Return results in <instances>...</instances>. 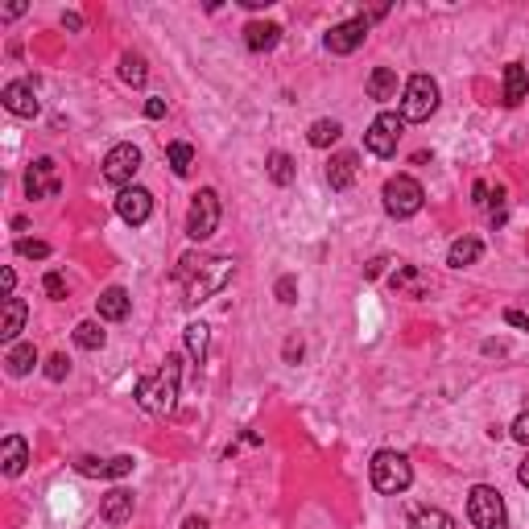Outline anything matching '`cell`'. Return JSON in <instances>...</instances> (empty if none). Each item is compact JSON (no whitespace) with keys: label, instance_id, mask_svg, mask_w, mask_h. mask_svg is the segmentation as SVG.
<instances>
[{"label":"cell","instance_id":"4fadbf2b","mask_svg":"<svg viewBox=\"0 0 529 529\" xmlns=\"http://www.w3.org/2000/svg\"><path fill=\"white\" fill-rule=\"evenodd\" d=\"M389 286H393L401 298H426V294H430V277L422 273L418 264H397L393 277H389Z\"/></svg>","mask_w":529,"mask_h":529},{"label":"cell","instance_id":"7402d4cb","mask_svg":"<svg viewBox=\"0 0 529 529\" xmlns=\"http://www.w3.org/2000/svg\"><path fill=\"white\" fill-rule=\"evenodd\" d=\"M525 96H529V71L521 62H509L505 67V104L509 108H517Z\"/></svg>","mask_w":529,"mask_h":529},{"label":"cell","instance_id":"f546056e","mask_svg":"<svg viewBox=\"0 0 529 529\" xmlns=\"http://www.w3.org/2000/svg\"><path fill=\"white\" fill-rule=\"evenodd\" d=\"M409 529H455V521L446 517L443 509H418L409 517Z\"/></svg>","mask_w":529,"mask_h":529},{"label":"cell","instance_id":"603a6c76","mask_svg":"<svg viewBox=\"0 0 529 529\" xmlns=\"http://www.w3.org/2000/svg\"><path fill=\"white\" fill-rule=\"evenodd\" d=\"M484 257V244L476 241V236H459L455 244H451V253H446V264L451 269H468V264H476Z\"/></svg>","mask_w":529,"mask_h":529},{"label":"cell","instance_id":"b9f144b4","mask_svg":"<svg viewBox=\"0 0 529 529\" xmlns=\"http://www.w3.org/2000/svg\"><path fill=\"white\" fill-rule=\"evenodd\" d=\"M286 360H302V339H289L286 343Z\"/></svg>","mask_w":529,"mask_h":529},{"label":"cell","instance_id":"ee69618b","mask_svg":"<svg viewBox=\"0 0 529 529\" xmlns=\"http://www.w3.org/2000/svg\"><path fill=\"white\" fill-rule=\"evenodd\" d=\"M12 286H17V273H12V269H4V298H12Z\"/></svg>","mask_w":529,"mask_h":529},{"label":"cell","instance_id":"2e32d148","mask_svg":"<svg viewBox=\"0 0 529 529\" xmlns=\"http://www.w3.org/2000/svg\"><path fill=\"white\" fill-rule=\"evenodd\" d=\"M25 463H29V443H25L21 434H9V438L0 443V471H4L9 480H17L25 471Z\"/></svg>","mask_w":529,"mask_h":529},{"label":"cell","instance_id":"ac0fdd59","mask_svg":"<svg viewBox=\"0 0 529 529\" xmlns=\"http://www.w3.org/2000/svg\"><path fill=\"white\" fill-rule=\"evenodd\" d=\"M277 42H281V25H277V21H249V25H244V46L253 50V54L273 50Z\"/></svg>","mask_w":529,"mask_h":529},{"label":"cell","instance_id":"f6af8a7d","mask_svg":"<svg viewBox=\"0 0 529 529\" xmlns=\"http://www.w3.org/2000/svg\"><path fill=\"white\" fill-rule=\"evenodd\" d=\"M182 529H207V517H186L182 521Z\"/></svg>","mask_w":529,"mask_h":529},{"label":"cell","instance_id":"e575fe53","mask_svg":"<svg viewBox=\"0 0 529 529\" xmlns=\"http://www.w3.org/2000/svg\"><path fill=\"white\" fill-rule=\"evenodd\" d=\"M277 302H286V306L298 302V281H294V277H281V281H277Z\"/></svg>","mask_w":529,"mask_h":529},{"label":"cell","instance_id":"f35d334b","mask_svg":"<svg viewBox=\"0 0 529 529\" xmlns=\"http://www.w3.org/2000/svg\"><path fill=\"white\" fill-rule=\"evenodd\" d=\"M145 116H149V121H162V116H166V99H149V104H145Z\"/></svg>","mask_w":529,"mask_h":529},{"label":"cell","instance_id":"4316f807","mask_svg":"<svg viewBox=\"0 0 529 529\" xmlns=\"http://www.w3.org/2000/svg\"><path fill=\"white\" fill-rule=\"evenodd\" d=\"M104 339L108 336H104V327H99L96 319H83V323L75 327V343H79L83 351H99L104 348Z\"/></svg>","mask_w":529,"mask_h":529},{"label":"cell","instance_id":"7c38bea8","mask_svg":"<svg viewBox=\"0 0 529 529\" xmlns=\"http://www.w3.org/2000/svg\"><path fill=\"white\" fill-rule=\"evenodd\" d=\"M116 216L124 219V224H145V219L154 216V194L141 191V186H129V191L116 194Z\"/></svg>","mask_w":529,"mask_h":529},{"label":"cell","instance_id":"8992f818","mask_svg":"<svg viewBox=\"0 0 529 529\" xmlns=\"http://www.w3.org/2000/svg\"><path fill=\"white\" fill-rule=\"evenodd\" d=\"M381 199H385V211H389L393 219H409V216H418V211H422V203H426V191H422L418 178H409V174H397V178L385 182Z\"/></svg>","mask_w":529,"mask_h":529},{"label":"cell","instance_id":"d6a6232c","mask_svg":"<svg viewBox=\"0 0 529 529\" xmlns=\"http://www.w3.org/2000/svg\"><path fill=\"white\" fill-rule=\"evenodd\" d=\"M42 289H46L54 302H62V298H67V277H62L59 269H50V273L42 277Z\"/></svg>","mask_w":529,"mask_h":529},{"label":"cell","instance_id":"bcb514c9","mask_svg":"<svg viewBox=\"0 0 529 529\" xmlns=\"http://www.w3.org/2000/svg\"><path fill=\"white\" fill-rule=\"evenodd\" d=\"M517 480H521V484H525V488H529V459H521V468H517Z\"/></svg>","mask_w":529,"mask_h":529},{"label":"cell","instance_id":"484cf974","mask_svg":"<svg viewBox=\"0 0 529 529\" xmlns=\"http://www.w3.org/2000/svg\"><path fill=\"white\" fill-rule=\"evenodd\" d=\"M166 162H170V170H174L178 178H186V174H191V166H194V149L186 141H170L166 145Z\"/></svg>","mask_w":529,"mask_h":529},{"label":"cell","instance_id":"8fae6325","mask_svg":"<svg viewBox=\"0 0 529 529\" xmlns=\"http://www.w3.org/2000/svg\"><path fill=\"white\" fill-rule=\"evenodd\" d=\"M368 17H351V21H339L331 25V34H327V50L331 54H351V50L364 46V37H368Z\"/></svg>","mask_w":529,"mask_h":529},{"label":"cell","instance_id":"ab89813d","mask_svg":"<svg viewBox=\"0 0 529 529\" xmlns=\"http://www.w3.org/2000/svg\"><path fill=\"white\" fill-rule=\"evenodd\" d=\"M505 323L509 327H525V331H529V314L525 311H505Z\"/></svg>","mask_w":529,"mask_h":529},{"label":"cell","instance_id":"83f0119b","mask_svg":"<svg viewBox=\"0 0 529 529\" xmlns=\"http://www.w3.org/2000/svg\"><path fill=\"white\" fill-rule=\"evenodd\" d=\"M339 137H343L339 121H314V124H311V132H306V141H311L314 149H327V145H336Z\"/></svg>","mask_w":529,"mask_h":529},{"label":"cell","instance_id":"74e56055","mask_svg":"<svg viewBox=\"0 0 529 529\" xmlns=\"http://www.w3.org/2000/svg\"><path fill=\"white\" fill-rule=\"evenodd\" d=\"M385 257H376V261H368V264H364V277H368V281H376V277H381V273H385Z\"/></svg>","mask_w":529,"mask_h":529},{"label":"cell","instance_id":"6da1fadb","mask_svg":"<svg viewBox=\"0 0 529 529\" xmlns=\"http://www.w3.org/2000/svg\"><path fill=\"white\" fill-rule=\"evenodd\" d=\"M232 273H236V264L228 261V257H203V253H186L178 261V269H174V281L182 286V294H186V306H199V302H207L211 294H219V289L232 281Z\"/></svg>","mask_w":529,"mask_h":529},{"label":"cell","instance_id":"ba28073f","mask_svg":"<svg viewBox=\"0 0 529 529\" xmlns=\"http://www.w3.org/2000/svg\"><path fill=\"white\" fill-rule=\"evenodd\" d=\"M137 170H141V149L137 145H112L108 157H104V178L112 182V186H121V191H129L132 178H137Z\"/></svg>","mask_w":529,"mask_h":529},{"label":"cell","instance_id":"3957f363","mask_svg":"<svg viewBox=\"0 0 529 529\" xmlns=\"http://www.w3.org/2000/svg\"><path fill=\"white\" fill-rule=\"evenodd\" d=\"M368 471H373V488L385 496H401L414 484V468H409V459L401 451H376Z\"/></svg>","mask_w":529,"mask_h":529},{"label":"cell","instance_id":"ffe728a7","mask_svg":"<svg viewBox=\"0 0 529 529\" xmlns=\"http://www.w3.org/2000/svg\"><path fill=\"white\" fill-rule=\"evenodd\" d=\"M25 319H29V306L21 298H4V323H0V339L4 343H17V336L25 331Z\"/></svg>","mask_w":529,"mask_h":529},{"label":"cell","instance_id":"8d00e7d4","mask_svg":"<svg viewBox=\"0 0 529 529\" xmlns=\"http://www.w3.org/2000/svg\"><path fill=\"white\" fill-rule=\"evenodd\" d=\"M509 434H513L521 446H529V409H525V414H517V422L509 426Z\"/></svg>","mask_w":529,"mask_h":529},{"label":"cell","instance_id":"9a60e30c","mask_svg":"<svg viewBox=\"0 0 529 529\" xmlns=\"http://www.w3.org/2000/svg\"><path fill=\"white\" fill-rule=\"evenodd\" d=\"M0 104H4L12 116H37V112H42V104H37V96H34V87L29 83H4Z\"/></svg>","mask_w":529,"mask_h":529},{"label":"cell","instance_id":"d4e9b609","mask_svg":"<svg viewBox=\"0 0 529 529\" xmlns=\"http://www.w3.org/2000/svg\"><path fill=\"white\" fill-rule=\"evenodd\" d=\"M397 96V71H389V67H376L373 75H368V99H393Z\"/></svg>","mask_w":529,"mask_h":529},{"label":"cell","instance_id":"9c48e42d","mask_svg":"<svg viewBox=\"0 0 529 529\" xmlns=\"http://www.w3.org/2000/svg\"><path fill=\"white\" fill-rule=\"evenodd\" d=\"M401 116L397 112H381L373 124H368V132H364V145H368V154L376 157H393L397 154V137H401Z\"/></svg>","mask_w":529,"mask_h":529},{"label":"cell","instance_id":"5b68a950","mask_svg":"<svg viewBox=\"0 0 529 529\" xmlns=\"http://www.w3.org/2000/svg\"><path fill=\"white\" fill-rule=\"evenodd\" d=\"M468 517L476 529H509L505 501H501V493L493 484H476L468 493Z\"/></svg>","mask_w":529,"mask_h":529},{"label":"cell","instance_id":"e0dca14e","mask_svg":"<svg viewBox=\"0 0 529 529\" xmlns=\"http://www.w3.org/2000/svg\"><path fill=\"white\" fill-rule=\"evenodd\" d=\"M132 493L129 488H112L104 501H99V517H104V525H124V521L132 517Z\"/></svg>","mask_w":529,"mask_h":529},{"label":"cell","instance_id":"52a82bcc","mask_svg":"<svg viewBox=\"0 0 529 529\" xmlns=\"http://www.w3.org/2000/svg\"><path fill=\"white\" fill-rule=\"evenodd\" d=\"M216 228H219V194L211 186H203L191 199V211H186V236L191 241H211Z\"/></svg>","mask_w":529,"mask_h":529},{"label":"cell","instance_id":"7a4b0ae2","mask_svg":"<svg viewBox=\"0 0 529 529\" xmlns=\"http://www.w3.org/2000/svg\"><path fill=\"white\" fill-rule=\"evenodd\" d=\"M178 385H182V356H166L154 376L137 381V406L145 414H170L174 401H178Z\"/></svg>","mask_w":529,"mask_h":529},{"label":"cell","instance_id":"5bb4252c","mask_svg":"<svg viewBox=\"0 0 529 529\" xmlns=\"http://www.w3.org/2000/svg\"><path fill=\"white\" fill-rule=\"evenodd\" d=\"M75 468L83 471V476H99V480H121V476H129L132 471V455H116V459H75Z\"/></svg>","mask_w":529,"mask_h":529},{"label":"cell","instance_id":"4dcf8cb0","mask_svg":"<svg viewBox=\"0 0 529 529\" xmlns=\"http://www.w3.org/2000/svg\"><path fill=\"white\" fill-rule=\"evenodd\" d=\"M121 79H124L129 87H141L145 79H149V71H145V59H141V54H124V59H121Z\"/></svg>","mask_w":529,"mask_h":529},{"label":"cell","instance_id":"60d3db41","mask_svg":"<svg viewBox=\"0 0 529 529\" xmlns=\"http://www.w3.org/2000/svg\"><path fill=\"white\" fill-rule=\"evenodd\" d=\"M62 25H67L71 34H79V29H83V17H79V12H67V17H62Z\"/></svg>","mask_w":529,"mask_h":529},{"label":"cell","instance_id":"1f68e13d","mask_svg":"<svg viewBox=\"0 0 529 529\" xmlns=\"http://www.w3.org/2000/svg\"><path fill=\"white\" fill-rule=\"evenodd\" d=\"M269 178H273L277 186H289V182H294V157L289 154H269Z\"/></svg>","mask_w":529,"mask_h":529},{"label":"cell","instance_id":"277c9868","mask_svg":"<svg viewBox=\"0 0 529 529\" xmlns=\"http://www.w3.org/2000/svg\"><path fill=\"white\" fill-rule=\"evenodd\" d=\"M434 108H438V83L430 75H414L406 83V91H401V121L422 124L434 116Z\"/></svg>","mask_w":529,"mask_h":529},{"label":"cell","instance_id":"f1b7e54d","mask_svg":"<svg viewBox=\"0 0 529 529\" xmlns=\"http://www.w3.org/2000/svg\"><path fill=\"white\" fill-rule=\"evenodd\" d=\"M182 336H186V351H191L194 360L203 364L207 360V339H211V327H207V323H191Z\"/></svg>","mask_w":529,"mask_h":529},{"label":"cell","instance_id":"cb8c5ba5","mask_svg":"<svg viewBox=\"0 0 529 529\" xmlns=\"http://www.w3.org/2000/svg\"><path fill=\"white\" fill-rule=\"evenodd\" d=\"M4 364H9V376H29L37 364V348L34 343H12V348L4 351Z\"/></svg>","mask_w":529,"mask_h":529},{"label":"cell","instance_id":"836d02e7","mask_svg":"<svg viewBox=\"0 0 529 529\" xmlns=\"http://www.w3.org/2000/svg\"><path fill=\"white\" fill-rule=\"evenodd\" d=\"M17 253H21V257H34V261H46V257H50V244H46V241H17Z\"/></svg>","mask_w":529,"mask_h":529},{"label":"cell","instance_id":"d590c367","mask_svg":"<svg viewBox=\"0 0 529 529\" xmlns=\"http://www.w3.org/2000/svg\"><path fill=\"white\" fill-rule=\"evenodd\" d=\"M67 373H71V364H67V356H50V360H46V376H50V381H62Z\"/></svg>","mask_w":529,"mask_h":529},{"label":"cell","instance_id":"30bf717a","mask_svg":"<svg viewBox=\"0 0 529 529\" xmlns=\"http://www.w3.org/2000/svg\"><path fill=\"white\" fill-rule=\"evenodd\" d=\"M59 191H62V178L54 157H37L29 166V174H25V194L29 199H59Z\"/></svg>","mask_w":529,"mask_h":529},{"label":"cell","instance_id":"d6986e66","mask_svg":"<svg viewBox=\"0 0 529 529\" xmlns=\"http://www.w3.org/2000/svg\"><path fill=\"white\" fill-rule=\"evenodd\" d=\"M96 311L104 323H121V319H129V294H124L121 286H108L96 298Z\"/></svg>","mask_w":529,"mask_h":529},{"label":"cell","instance_id":"7bdbcfd3","mask_svg":"<svg viewBox=\"0 0 529 529\" xmlns=\"http://www.w3.org/2000/svg\"><path fill=\"white\" fill-rule=\"evenodd\" d=\"M236 4H241V9H269L273 0H236Z\"/></svg>","mask_w":529,"mask_h":529},{"label":"cell","instance_id":"44dd1931","mask_svg":"<svg viewBox=\"0 0 529 529\" xmlns=\"http://www.w3.org/2000/svg\"><path fill=\"white\" fill-rule=\"evenodd\" d=\"M327 182H331V191H348L351 182H356V154H336L327 162Z\"/></svg>","mask_w":529,"mask_h":529}]
</instances>
